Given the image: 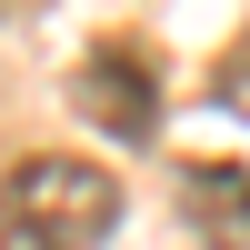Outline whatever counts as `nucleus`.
Returning a JSON list of instances; mask_svg holds the SVG:
<instances>
[{"label": "nucleus", "instance_id": "1", "mask_svg": "<svg viewBox=\"0 0 250 250\" xmlns=\"http://www.w3.org/2000/svg\"><path fill=\"white\" fill-rule=\"evenodd\" d=\"M120 230V180L100 160H20L0 180V250H100Z\"/></svg>", "mask_w": 250, "mask_h": 250}, {"label": "nucleus", "instance_id": "2", "mask_svg": "<svg viewBox=\"0 0 250 250\" xmlns=\"http://www.w3.org/2000/svg\"><path fill=\"white\" fill-rule=\"evenodd\" d=\"M70 110L90 120V130H110V140H150L160 130V60L140 50V40H90L80 50V70H70Z\"/></svg>", "mask_w": 250, "mask_h": 250}, {"label": "nucleus", "instance_id": "3", "mask_svg": "<svg viewBox=\"0 0 250 250\" xmlns=\"http://www.w3.org/2000/svg\"><path fill=\"white\" fill-rule=\"evenodd\" d=\"M180 220L200 250H250V170L240 160H190L180 170Z\"/></svg>", "mask_w": 250, "mask_h": 250}, {"label": "nucleus", "instance_id": "4", "mask_svg": "<svg viewBox=\"0 0 250 250\" xmlns=\"http://www.w3.org/2000/svg\"><path fill=\"white\" fill-rule=\"evenodd\" d=\"M210 100H220V110H240V120H250V30H240L230 50L210 60Z\"/></svg>", "mask_w": 250, "mask_h": 250}]
</instances>
